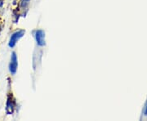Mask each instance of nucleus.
Listing matches in <instances>:
<instances>
[{
  "label": "nucleus",
  "instance_id": "nucleus-4",
  "mask_svg": "<svg viewBox=\"0 0 147 121\" xmlns=\"http://www.w3.org/2000/svg\"><path fill=\"white\" fill-rule=\"evenodd\" d=\"M34 36L35 39V41L38 46L39 47H44L46 45V40H45V32L42 30H37L34 32Z\"/></svg>",
  "mask_w": 147,
  "mask_h": 121
},
{
  "label": "nucleus",
  "instance_id": "nucleus-5",
  "mask_svg": "<svg viewBox=\"0 0 147 121\" xmlns=\"http://www.w3.org/2000/svg\"><path fill=\"white\" fill-rule=\"evenodd\" d=\"M30 0H21L19 3V7L21 10H26Z\"/></svg>",
  "mask_w": 147,
  "mask_h": 121
},
{
  "label": "nucleus",
  "instance_id": "nucleus-8",
  "mask_svg": "<svg viewBox=\"0 0 147 121\" xmlns=\"http://www.w3.org/2000/svg\"><path fill=\"white\" fill-rule=\"evenodd\" d=\"M145 116H147V103L146 105V108H145Z\"/></svg>",
  "mask_w": 147,
  "mask_h": 121
},
{
  "label": "nucleus",
  "instance_id": "nucleus-3",
  "mask_svg": "<svg viewBox=\"0 0 147 121\" xmlns=\"http://www.w3.org/2000/svg\"><path fill=\"white\" fill-rule=\"evenodd\" d=\"M18 67V60H17V55L15 52H12L11 54L10 63H9V72L11 75H15L17 71Z\"/></svg>",
  "mask_w": 147,
  "mask_h": 121
},
{
  "label": "nucleus",
  "instance_id": "nucleus-7",
  "mask_svg": "<svg viewBox=\"0 0 147 121\" xmlns=\"http://www.w3.org/2000/svg\"><path fill=\"white\" fill-rule=\"evenodd\" d=\"M3 4H4V0H0V8L3 7Z\"/></svg>",
  "mask_w": 147,
  "mask_h": 121
},
{
  "label": "nucleus",
  "instance_id": "nucleus-1",
  "mask_svg": "<svg viewBox=\"0 0 147 121\" xmlns=\"http://www.w3.org/2000/svg\"><path fill=\"white\" fill-rule=\"evenodd\" d=\"M16 99L14 98L13 94L11 93H9L7 96V101H6L5 111L7 116H11L14 114L16 110Z\"/></svg>",
  "mask_w": 147,
  "mask_h": 121
},
{
  "label": "nucleus",
  "instance_id": "nucleus-9",
  "mask_svg": "<svg viewBox=\"0 0 147 121\" xmlns=\"http://www.w3.org/2000/svg\"><path fill=\"white\" fill-rule=\"evenodd\" d=\"M13 5H16V0L13 1Z\"/></svg>",
  "mask_w": 147,
  "mask_h": 121
},
{
  "label": "nucleus",
  "instance_id": "nucleus-2",
  "mask_svg": "<svg viewBox=\"0 0 147 121\" xmlns=\"http://www.w3.org/2000/svg\"><path fill=\"white\" fill-rule=\"evenodd\" d=\"M26 34V30H18L14 33L11 34V35L9 42H8V46L10 48H13L16 46V43L18 42V40H20L21 38L23 37Z\"/></svg>",
  "mask_w": 147,
  "mask_h": 121
},
{
  "label": "nucleus",
  "instance_id": "nucleus-6",
  "mask_svg": "<svg viewBox=\"0 0 147 121\" xmlns=\"http://www.w3.org/2000/svg\"><path fill=\"white\" fill-rule=\"evenodd\" d=\"M18 11H19V8L18 9H16V10L13 11V12H12V21L13 22L16 24L18 21H19V18H20V16H21V14L20 13H18Z\"/></svg>",
  "mask_w": 147,
  "mask_h": 121
}]
</instances>
